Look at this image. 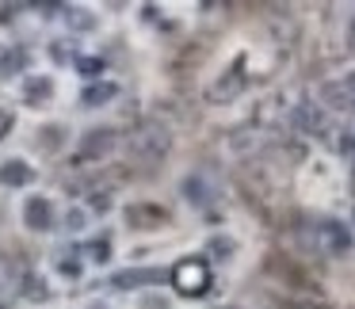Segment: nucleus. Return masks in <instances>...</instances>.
<instances>
[{"label": "nucleus", "instance_id": "obj_1", "mask_svg": "<svg viewBox=\"0 0 355 309\" xmlns=\"http://www.w3.org/2000/svg\"><path fill=\"white\" fill-rule=\"evenodd\" d=\"M130 149H134V157H138V161L157 164V161H164V157H168V149H172V134L164 130L161 123H146V126H138V130H134Z\"/></svg>", "mask_w": 355, "mask_h": 309}, {"label": "nucleus", "instance_id": "obj_2", "mask_svg": "<svg viewBox=\"0 0 355 309\" xmlns=\"http://www.w3.org/2000/svg\"><path fill=\"white\" fill-rule=\"evenodd\" d=\"M172 279H176V290L184 298H199V294L210 290V267L207 260H180L172 267Z\"/></svg>", "mask_w": 355, "mask_h": 309}, {"label": "nucleus", "instance_id": "obj_3", "mask_svg": "<svg viewBox=\"0 0 355 309\" xmlns=\"http://www.w3.org/2000/svg\"><path fill=\"white\" fill-rule=\"evenodd\" d=\"M115 145H119V134L111 130V126H96V130H88L85 141H80L77 161H80V164H88V161H107V157L115 153Z\"/></svg>", "mask_w": 355, "mask_h": 309}, {"label": "nucleus", "instance_id": "obj_4", "mask_svg": "<svg viewBox=\"0 0 355 309\" xmlns=\"http://www.w3.org/2000/svg\"><path fill=\"white\" fill-rule=\"evenodd\" d=\"M317 245H321V252L344 256V252H352V233L340 222H321L317 225Z\"/></svg>", "mask_w": 355, "mask_h": 309}, {"label": "nucleus", "instance_id": "obj_5", "mask_svg": "<svg viewBox=\"0 0 355 309\" xmlns=\"http://www.w3.org/2000/svg\"><path fill=\"white\" fill-rule=\"evenodd\" d=\"M24 222H27V229L46 233L50 225H54V206H50L46 199H27L24 202Z\"/></svg>", "mask_w": 355, "mask_h": 309}, {"label": "nucleus", "instance_id": "obj_6", "mask_svg": "<svg viewBox=\"0 0 355 309\" xmlns=\"http://www.w3.org/2000/svg\"><path fill=\"white\" fill-rule=\"evenodd\" d=\"M241 88H245V69H241V62H237V65H233V69L222 77V80H218L214 88H210V100H214V103H230L233 96L241 92Z\"/></svg>", "mask_w": 355, "mask_h": 309}, {"label": "nucleus", "instance_id": "obj_7", "mask_svg": "<svg viewBox=\"0 0 355 309\" xmlns=\"http://www.w3.org/2000/svg\"><path fill=\"white\" fill-rule=\"evenodd\" d=\"M324 96H329V107L332 111H344V115H352L355 111V77L344 80V85H324Z\"/></svg>", "mask_w": 355, "mask_h": 309}, {"label": "nucleus", "instance_id": "obj_8", "mask_svg": "<svg viewBox=\"0 0 355 309\" xmlns=\"http://www.w3.org/2000/svg\"><path fill=\"white\" fill-rule=\"evenodd\" d=\"M164 271L161 267H134V271H119L111 283L119 286V290H134V286H146V283H161Z\"/></svg>", "mask_w": 355, "mask_h": 309}, {"label": "nucleus", "instance_id": "obj_9", "mask_svg": "<svg viewBox=\"0 0 355 309\" xmlns=\"http://www.w3.org/2000/svg\"><path fill=\"white\" fill-rule=\"evenodd\" d=\"M164 210L161 206H146V202H138V206H126V222L134 225V229H153V225H164Z\"/></svg>", "mask_w": 355, "mask_h": 309}, {"label": "nucleus", "instance_id": "obj_10", "mask_svg": "<svg viewBox=\"0 0 355 309\" xmlns=\"http://www.w3.org/2000/svg\"><path fill=\"white\" fill-rule=\"evenodd\" d=\"M19 283H24V271L16 267V260L12 256H0V306L19 290Z\"/></svg>", "mask_w": 355, "mask_h": 309}, {"label": "nucleus", "instance_id": "obj_11", "mask_svg": "<svg viewBox=\"0 0 355 309\" xmlns=\"http://www.w3.org/2000/svg\"><path fill=\"white\" fill-rule=\"evenodd\" d=\"M35 179V172L27 168V161H4L0 164V184L4 187H27Z\"/></svg>", "mask_w": 355, "mask_h": 309}, {"label": "nucleus", "instance_id": "obj_12", "mask_svg": "<svg viewBox=\"0 0 355 309\" xmlns=\"http://www.w3.org/2000/svg\"><path fill=\"white\" fill-rule=\"evenodd\" d=\"M50 96H54V85H50L46 77H27L24 100L31 103V107H42V103H50Z\"/></svg>", "mask_w": 355, "mask_h": 309}, {"label": "nucleus", "instance_id": "obj_13", "mask_svg": "<svg viewBox=\"0 0 355 309\" xmlns=\"http://www.w3.org/2000/svg\"><path fill=\"white\" fill-rule=\"evenodd\" d=\"M115 96H119L115 85H88L85 92H80V103H85V107H103V103L115 100Z\"/></svg>", "mask_w": 355, "mask_h": 309}, {"label": "nucleus", "instance_id": "obj_14", "mask_svg": "<svg viewBox=\"0 0 355 309\" xmlns=\"http://www.w3.org/2000/svg\"><path fill=\"white\" fill-rule=\"evenodd\" d=\"M294 123H298L302 126V130H309V134H321V115H317V111L313 107H309V103H306V107H298V115H294Z\"/></svg>", "mask_w": 355, "mask_h": 309}, {"label": "nucleus", "instance_id": "obj_15", "mask_svg": "<svg viewBox=\"0 0 355 309\" xmlns=\"http://www.w3.org/2000/svg\"><path fill=\"white\" fill-rule=\"evenodd\" d=\"M19 290H24L27 298H35V301H42V298H46V286H42V279H39V275H24Z\"/></svg>", "mask_w": 355, "mask_h": 309}, {"label": "nucleus", "instance_id": "obj_16", "mask_svg": "<svg viewBox=\"0 0 355 309\" xmlns=\"http://www.w3.org/2000/svg\"><path fill=\"white\" fill-rule=\"evenodd\" d=\"M184 195H187V199H191V202H207V199H210L207 184H202L199 176H191V179H187V184H184Z\"/></svg>", "mask_w": 355, "mask_h": 309}, {"label": "nucleus", "instance_id": "obj_17", "mask_svg": "<svg viewBox=\"0 0 355 309\" xmlns=\"http://www.w3.org/2000/svg\"><path fill=\"white\" fill-rule=\"evenodd\" d=\"M24 65V54L19 50H8V54H0V77H12V73Z\"/></svg>", "mask_w": 355, "mask_h": 309}, {"label": "nucleus", "instance_id": "obj_18", "mask_svg": "<svg viewBox=\"0 0 355 309\" xmlns=\"http://www.w3.org/2000/svg\"><path fill=\"white\" fill-rule=\"evenodd\" d=\"M77 73H80V77H100V73H103V58H77Z\"/></svg>", "mask_w": 355, "mask_h": 309}, {"label": "nucleus", "instance_id": "obj_19", "mask_svg": "<svg viewBox=\"0 0 355 309\" xmlns=\"http://www.w3.org/2000/svg\"><path fill=\"white\" fill-rule=\"evenodd\" d=\"M210 252H214L218 260H225V256H233V240H225V237L210 240Z\"/></svg>", "mask_w": 355, "mask_h": 309}, {"label": "nucleus", "instance_id": "obj_20", "mask_svg": "<svg viewBox=\"0 0 355 309\" xmlns=\"http://www.w3.org/2000/svg\"><path fill=\"white\" fill-rule=\"evenodd\" d=\"M88 252H92V260L96 263H107V256H111V248H107V240H96L92 248H88Z\"/></svg>", "mask_w": 355, "mask_h": 309}, {"label": "nucleus", "instance_id": "obj_21", "mask_svg": "<svg viewBox=\"0 0 355 309\" xmlns=\"http://www.w3.org/2000/svg\"><path fill=\"white\" fill-rule=\"evenodd\" d=\"M69 19H73V27H92L96 24L92 16H85V12H77V8H69Z\"/></svg>", "mask_w": 355, "mask_h": 309}, {"label": "nucleus", "instance_id": "obj_22", "mask_svg": "<svg viewBox=\"0 0 355 309\" xmlns=\"http://www.w3.org/2000/svg\"><path fill=\"white\" fill-rule=\"evenodd\" d=\"M12 123H16V118H12V111H0V138H8Z\"/></svg>", "mask_w": 355, "mask_h": 309}, {"label": "nucleus", "instance_id": "obj_23", "mask_svg": "<svg viewBox=\"0 0 355 309\" xmlns=\"http://www.w3.org/2000/svg\"><path fill=\"white\" fill-rule=\"evenodd\" d=\"M65 225H69V229H80V225H85V214H80V210H73L69 222H65Z\"/></svg>", "mask_w": 355, "mask_h": 309}]
</instances>
